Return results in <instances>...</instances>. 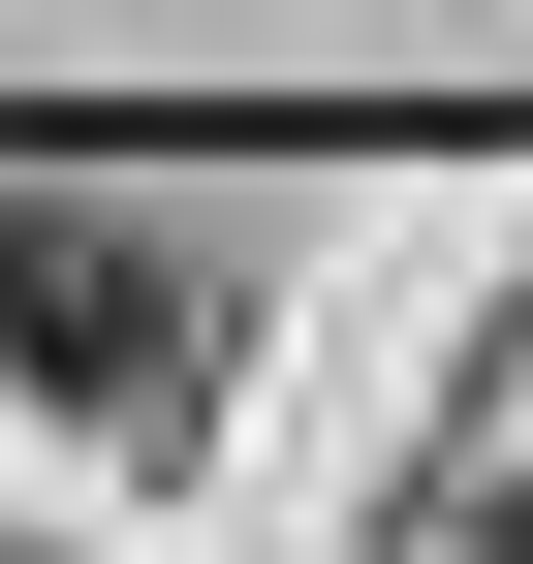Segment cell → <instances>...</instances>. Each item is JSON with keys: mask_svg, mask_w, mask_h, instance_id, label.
<instances>
[{"mask_svg": "<svg viewBox=\"0 0 533 564\" xmlns=\"http://www.w3.org/2000/svg\"><path fill=\"white\" fill-rule=\"evenodd\" d=\"M0 345H32L63 440H188V408H220V345H188L157 251H95V220H0Z\"/></svg>", "mask_w": 533, "mask_h": 564, "instance_id": "cell-1", "label": "cell"}]
</instances>
